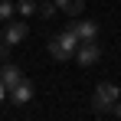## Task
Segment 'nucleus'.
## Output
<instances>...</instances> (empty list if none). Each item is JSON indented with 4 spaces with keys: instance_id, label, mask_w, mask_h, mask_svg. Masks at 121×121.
<instances>
[{
    "instance_id": "9",
    "label": "nucleus",
    "mask_w": 121,
    "mask_h": 121,
    "mask_svg": "<svg viewBox=\"0 0 121 121\" xmlns=\"http://www.w3.org/2000/svg\"><path fill=\"white\" fill-rule=\"evenodd\" d=\"M39 10V0H17V13L20 17H33Z\"/></svg>"
},
{
    "instance_id": "12",
    "label": "nucleus",
    "mask_w": 121,
    "mask_h": 121,
    "mask_svg": "<svg viewBox=\"0 0 121 121\" xmlns=\"http://www.w3.org/2000/svg\"><path fill=\"white\" fill-rule=\"evenodd\" d=\"M10 49H13V46H7V43L0 39V62H7V56H10Z\"/></svg>"
},
{
    "instance_id": "2",
    "label": "nucleus",
    "mask_w": 121,
    "mask_h": 121,
    "mask_svg": "<svg viewBox=\"0 0 121 121\" xmlns=\"http://www.w3.org/2000/svg\"><path fill=\"white\" fill-rule=\"evenodd\" d=\"M118 98H121V88L115 85V82H98L92 105H95V111H111V105H115Z\"/></svg>"
},
{
    "instance_id": "1",
    "label": "nucleus",
    "mask_w": 121,
    "mask_h": 121,
    "mask_svg": "<svg viewBox=\"0 0 121 121\" xmlns=\"http://www.w3.org/2000/svg\"><path fill=\"white\" fill-rule=\"evenodd\" d=\"M75 49H79V36H75L69 26L62 30L59 36H52V39H49V56H52L56 62L72 59V56H75Z\"/></svg>"
},
{
    "instance_id": "5",
    "label": "nucleus",
    "mask_w": 121,
    "mask_h": 121,
    "mask_svg": "<svg viewBox=\"0 0 121 121\" xmlns=\"http://www.w3.org/2000/svg\"><path fill=\"white\" fill-rule=\"evenodd\" d=\"M69 30L79 36V43H88V39H98V26L92 20H72L69 23Z\"/></svg>"
},
{
    "instance_id": "6",
    "label": "nucleus",
    "mask_w": 121,
    "mask_h": 121,
    "mask_svg": "<svg viewBox=\"0 0 121 121\" xmlns=\"http://www.w3.org/2000/svg\"><path fill=\"white\" fill-rule=\"evenodd\" d=\"M7 95H10L13 105H26V101L33 98V82H30V79H20L13 88H7Z\"/></svg>"
},
{
    "instance_id": "15",
    "label": "nucleus",
    "mask_w": 121,
    "mask_h": 121,
    "mask_svg": "<svg viewBox=\"0 0 121 121\" xmlns=\"http://www.w3.org/2000/svg\"><path fill=\"white\" fill-rule=\"evenodd\" d=\"M39 3H43V0H39Z\"/></svg>"
},
{
    "instance_id": "13",
    "label": "nucleus",
    "mask_w": 121,
    "mask_h": 121,
    "mask_svg": "<svg viewBox=\"0 0 121 121\" xmlns=\"http://www.w3.org/2000/svg\"><path fill=\"white\" fill-rule=\"evenodd\" d=\"M111 115H115V118H121V98L115 101V105H111Z\"/></svg>"
},
{
    "instance_id": "4",
    "label": "nucleus",
    "mask_w": 121,
    "mask_h": 121,
    "mask_svg": "<svg viewBox=\"0 0 121 121\" xmlns=\"http://www.w3.org/2000/svg\"><path fill=\"white\" fill-rule=\"evenodd\" d=\"M72 59H79V65H95L101 59V46L98 39H88V43H79V49H75V56Z\"/></svg>"
},
{
    "instance_id": "7",
    "label": "nucleus",
    "mask_w": 121,
    "mask_h": 121,
    "mask_svg": "<svg viewBox=\"0 0 121 121\" xmlns=\"http://www.w3.org/2000/svg\"><path fill=\"white\" fill-rule=\"evenodd\" d=\"M20 79H23L20 65H13V62H3V65H0V82H3L7 88H13V85H17Z\"/></svg>"
},
{
    "instance_id": "14",
    "label": "nucleus",
    "mask_w": 121,
    "mask_h": 121,
    "mask_svg": "<svg viewBox=\"0 0 121 121\" xmlns=\"http://www.w3.org/2000/svg\"><path fill=\"white\" fill-rule=\"evenodd\" d=\"M7 98V85H3V82H0V101Z\"/></svg>"
},
{
    "instance_id": "10",
    "label": "nucleus",
    "mask_w": 121,
    "mask_h": 121,
    "mask_svg": "<svg viewBox=\"0 0 121 121\" xmlns=\"http://www.w3.org/2000/svg\"><path fill=\"white\" fill-rule=\"evenodd\" d=\"M13 13H17V3L13 0H0V23H7Z\"/></svg>"
},
{
    "instance_id": "8",
    "label": "nucleus",
    "mask_w": 121,
    "mask_h": 121,
    "mask_svg": "<svg viewBox=\"0 0 121 121\" xmlns=\"http://www.w3.org/2000/svg\"><path fill=\"white\" fill-rule=\"evenodd\" d=\"M56 7H59L62 13H69V17H79L82 10H85V0H52Z\"/></svg>"
},
{
    "instance_id": "3",
    "label": "nucleus",
    "mask_w": 121,
    "mask_h": 121,
    "mask_svg": "<svg viewBox=\"0 0 121 121\" xmlns=\"http://www.w3.org/2000/svg\"><path fill=\"white\" fill-rule=\"evenodd\" d=\"M26 33H30V26L23 20H13V17H10V20L3 23V36H0V39L7 43V46H17V43L26 39Z\"/></svg>"
},
{
    "instance_id": "11",
    "label": "nucleus",
    "mask_w": 121,
    "mask_h": 121,
    "mask_svg": "<svg viewBox=\"0 0 121 121\" xmlns=\"http://www.w3.org/2000/svg\"><path fill=\"white\" fill-rule=\"evenodd\" d=\"M56 10H59L56 3H49V0H43V3H39V10H36V13H39L43 20H52V17H56Z\"/></svg>"
}]
</instances>
